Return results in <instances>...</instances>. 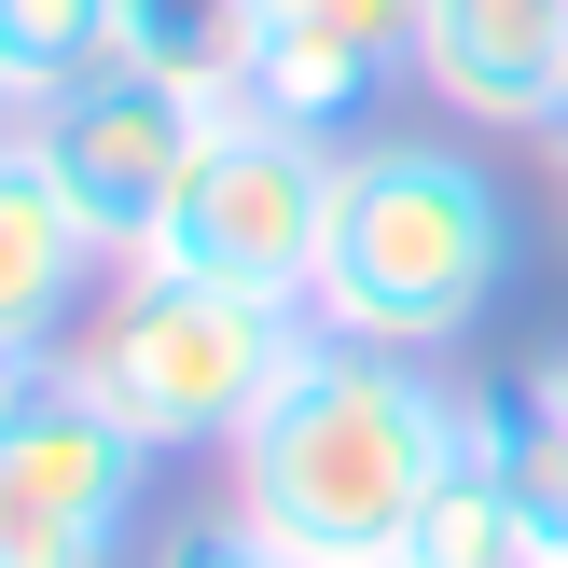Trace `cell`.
<instances>
[{
	"instance_id": "18",
	"label": "cell",
	"mask_w": 568,
	"mask_h": 568,
	"mask_svg": "<svg viewBox=\"0 0 568 568\" xmlns=\"http://www.w3.org/2000/svg\"><path fill=\"white\" fill-rule=\"evenodd\" d=\"M555 568H568V555H555Z\"/></svg>"
},
{
	"instance_id": "5",
	"label": "cell",
	"mask_w": 568,
	"mask_h": 568,
	"mask_svg": "<svg viewBox=\"0 0 568 568\" xmlns=\"http://www.w3.org/2000/svg\"><path fill=\"white\" fill-rule=\"evenodd\" d=\"M153 444L55 361L14 416H0V568H125L153 514Z\"/></svg>"
},
{
	"instance_id": "2",
	"label": "cell",
	"mask_w": 568,
	"mask_h": 568,
	"mask_svg": "<svg viewBox=\"0 0 568 568\" xmlns=\"http://www.w3.org/2000/svg\"><path fill=\"white\" fill-rule=\"evenodd\" d=\"M514 292V194H499L486 153L458 139H347V181H333V250H320V292L305 320L361 333V347H403L444 361L486 333V305Z\"/></svg>"
},
{
	"instance_id": "4",
	"label": "cell",
	"mask_w": 568,
	"mask_h": 568,
	"mask_svg": "<svg viewBox=\"0 0 568 568\" xmlns=\"http://www.w3.org/2000/svg\"><path fill=\"white\" fill-rule=\"evenodd\" d=\"M333 181H347V139L236 98V111H209V153H194L181 209L153 222L139 264H181V277H222V292L305 305L320 292V250H333Z\"/></svg>"
},
{
	"instance_id": "10",
	"label": "cell",
	"mask_w": 568,
	"mask_h": 568,
	"mask_svg": "<svg viewBox=\"0 0 568 568\" xmlns=\"http://www.w3.org/2000/svg\"><path fill=\"white\" fill-rule=\"evenodd\" d=\"M111 55L181 83L194 111H236L250 55H264V0H111Z\"/></svg>"
},
{
	"instance_id": "9",
	"label": "cell",
	"mask_w": 568,
	"mask_h": 568,
	"mask_svg": "<svg viewBox=\"0 0 568 568\" xmlns=\"http://www.w3.org/2000/svg\"><path fill=\"white\" fill-rule=\"evenodd\" d=\"M98 277H111V250L83 236V209L55 194V166L0 125V333L70 347V320L98 305Z\"/></svg>"
},
{
	"instance_id": "12",
	"label": "cell",
	"mask_w": 568,
	"mask_h": 568,
	"mask_svg": "<svg viewBox=\"0 0 568 568\" xmlns=\"http://www.w3.org/2000/svg\"><path fill=\"white\" fill-rule=\"evenodd\" d=\"M111 70V0H0V125Z\"/></svg>"
},
{
	"instance_id": "8",
	"label": "cell",
	"mask_w": 568,
	"mask_h": 568,
	"mask_svg": "<svg viewBox=\"0 0 568 568\" xmlns=\"http://www.w3.org/2000/svg\"><path fill=\"white\" fill-rule=\"evenodd\" d=\"M416 83H430L458 125L555 139V111H568V0H430Z\"/></svg>"
},
{
	"instance_id": "17",
	"label": "cell",
	"mask_w": 568,
	"mask_h": 568,
	"mask_svg": "<svg viewBox=\"0 0 568 568\" xmlns=\"http://www.w3.org/2000/svg\"><path fill=\"white\" fill-rule=\"evenodd\" d=\"M388 568H403V555H388Z\"/></svg>"
},
{
	"instance_id": "6",
	"label": "cell",
	"mask_w": 568,
	"mask_h": 568,
	"mask_svg": "<svg viewBox=\"0 0 568 568\" xmlns=\"http://www.w3.org/2000/svg\"><path fill=\"white\" fill-rule=\"evenodd\" d=\"M14 139L55 166V194L83 209V236L111 250V264H139L153 250V222L181 209V181H194V153H209V111L181 98V83H153V70H83L70 98H42V111H14Z\"/></svg>"
},
{
	"instance_id": "11",
	"label": "cell",
	"mask_w": 568,
	"mask_h": 568,
	"mask_svg": "<svg viewBox=\"0 0 568 568\" xmlns=\"http://www.w3.org/2000/svg\"><path fill=\"white\" fill-rule=\"evenodd\" d=\"M403 568H555V555H541V527L514 514V486H499V458H486L471 430H458V458H444V486L416 499Z\"/></svg>"
},
{
	"instance_id": "7",
	"label": "cell",
	"mask_w": 568,
	"mask_h": 568,
	"mask_svg": "<svg viewBox=\"0 0 568 568\" xmlns=\"http://www.w3.org/2000/svg\"><path fill=\"white\" fill-rule=\"evenodd\" d=\"M416 28H430V0H264L250 98L320 139H375L388 83H416Z\"/></svg>"
},
{
	"instance_id": "15",
	"label": "cell",
	"mask_w": 568,
	"mask_h": 568,
	"mask_svg": "<svg viewBox=\"0 0 568 568\" xmlns=\"http://www.w3.org/2000/svg\"><path fill=\"white\" fill-rule=\"evenodd\" d=\"M527 388H541V403H555V430H568V333L541 347V375H527Z\"/></svg>"
},
{
	"instance_id": "14",
	"label": "cell",
	"mask_w": 568,
	"mask_h": 568,
	"mask_svg": "<svg viewBox=\"0 0 568 568\" xmlns=\"http://www.w3.org/2000/svg\"><path fill=\"white\" fill-rule=\"evenodd\" d=\"M42 375H55V347H28V333H0V416H14L28 388H42Z\"/></svg>"
},
{
	"instance_id": "13",
	"label": "cell",
	"mask_w": 568,
	"mask_h": 568,
	"mask_svg": "<svg viewBox=\"0 0 568 568\" xmlns=\"http://www.w3.org/2000/svg\"><path fill=\"white\" fill-rule=\"evenodd\" d=\"M153 568H305V555H277L264 527L222 499V514H181V527H166V541H153Z\"/></svg>"
},
{
	"instance_id": "16",
	"label": "cell",
	"mask_w": 568,
	"mask_h": 568,
	"mask_svg": "<svg viewBox=\"0 0 568 568\" xmlns=\"http://www.w3.org/2000/svg\"><path fill=\"white\" fill-rule=\"evenodd\" d=\"M555 139H568V111H555Z\"/></svg>"
},
{
	"instance_id": "3",
	"label": "cell",
	"mask_w": 568,
	"mask_h": 568,
	"mask_svg": "<svg viewBox=\"0 0 568 568\" xmlns=\"http://www.w3.org/2000/svg\"><path fill=\"white\" fill-rule=\"evenodd\" d=\"M305 333H320L305 305L222 292V277H181V264H111L55 361H70L153 458H222V444L277 403V375L305 361Z\"/></svg>"
},
{
	"instance_id": "1",
	"label": "cell",
	"mask_w": 568,
	"mask_h": 568,
	"mask_svg": "<svg viewBox=\"0 0 568 568\" xmlns=\"http://www.w3.org/2000/svg\"><path fill=\"white\" fill-rule=\"evenodd\" d=\"M458 430H471V388H444L430 361L361 347V333H305L277 403L222 444V499L305 568H388L416 499L458 458Z\"/></svg>"
}]
</instances>
